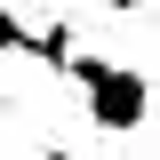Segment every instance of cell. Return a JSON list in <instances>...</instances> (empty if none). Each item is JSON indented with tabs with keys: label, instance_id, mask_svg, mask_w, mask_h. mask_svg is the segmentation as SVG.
Returning <instances> with one entry per match:
<instances>
[{
	"label": "cell",
	"instance_id": "7a4b0ae2",
	"mask_svg": "<svg viewBox=\"0 0 160 160\" xmlns=\"http://www.w3.org/2000/svg\"><path fill=\"white\" fill-rule=\"evenodd\" d=\"M104 8H120V16H128V8H160V0H104Z\"/></svg>",
	"mask_w": 160,
	"mask_h": 160
},
{
	"label": "cell",
	"instance_id": "6da1fadb",
	"mask_svg": "<svg viewBox=\"0 0 160 160\" xmlns=\"http://www.w3.org/2000/svg\"><path fill=\"white\" fill-rule=\"evenodd\" d=\"M64 80L80 88V112H88V128H104V136H136V128H144V112H152V80H144L136 64H120V56L72 48Z\"/></svg>",
	"mask_w": 160,
	"mask_h": 160
}]
</instances>
